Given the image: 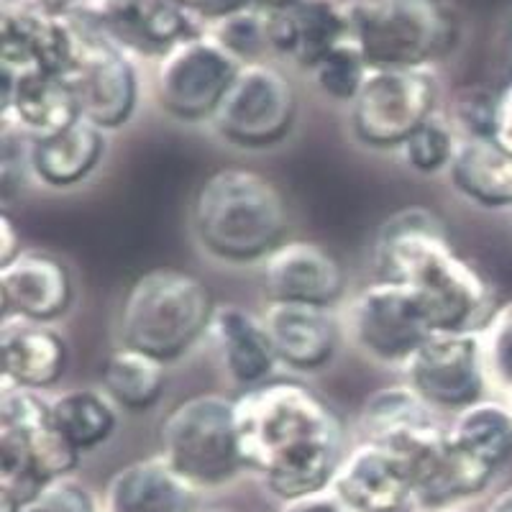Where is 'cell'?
<instances>
[{"instance_id":"ab89813d","label":"cell","mask_w":512,"mask_h":512,"mask_svg":"<svg viewBox=\"0 0 512 512\" xmlns=\"http://www.w3.org/2000/svg\"><path fill=\"white\" fill-rule=\"evenodd\" d=\"M495 141L512 154V85L500 93V103H497V126H495Z\"/></svg>"},{"instance_id":"60d3db41","label":"cell","mask_w":512,"mask_h":512,"mask_svg":"<svg viewBox=\"0 0 512 512\" xmlns=\"http://www.w3.org/2000/svg\"><path fill=\"white\" fill-rule=\"evenodd\" d=\"M8 3L34 8V11L49 13V16H72L82 6V0H8Z\"/></svg>"},{"instance_id":"44dd1931","label":"cell","mask_w":512,"mask_h":512,"mask_svg":"<svg viewBox=\"0 0 512 512\" xmlns=\"http://www.w3.org/2000/svg\"><path fill=\"white\" fill-rule=\"evenodd\" d=\"M262 323L277 361L295 372H318L338 349V323L328 308L269 303Z\"/></svg>"},{"instance_id":"ee69618b","label":"cell","mask_w":512,"mask_h":512,"mask_svg":"<svg viewBox=\"0 0 512 512\" xmlns=\"http://www.w3.org/2000/svg\"><path fill=\"white\" fill-rule=\"evenodd\" d=\"M441 512H461V510H441Z\"/></svg>"},{"instance_id":"1f68e13d","label":"cell","mask_w":512,"mask_h":512,"mask_svg":"<svg viewBox=\"0 0 512 512\" xmlns=\"http://www.w3.org/2000/svg\"><path fill=\"white\" fill-rule=\"evenodd\" d=\"M369 70L372 67L359 44L354 39H344L310 67L308 77L326 98L351 105L367 80Z\"/></svg>"},{"instance_id":"ffe728a7","label":"cell","mask_w":512,"mask_h":512,"mask_svg":"<svg viewBox=\"0 0 512 512\" xmlns=\"http://www.w3.org/2000/svg\"><path fill=\"white\" fill-rule=\"evenodd\" d=\"M267 34L272 54L308 72L328 49L349 39L344 3L297 0L287 8H267Z\"/></svg>"},{"instance_id":"2e32d148","label":"cell","mask_w":512,"mask_h":512,"mask_svg":"<svg viewBox=\"0 0 512 512\" xmlns=\"http://www.w3.org/2000/svg\"><path fill=\"white\" fill-rule=\"evenodd\" d=\"M77 49V26L72 16H49L34 8L3 6V77L57 75L70 70Z\"/></svg>"},{"instance_id":"4fadbf2b","label":"cell","mask_w":512,"mask_h":512,"mask_svg":"<svg viewBox=\"0 0 512 512\" xmlns=\"http://www.w3.org/2000/svg\"><path fill=\"white\" fill-rule=\"evenodd\" d=\"M379 446L405 466L420 505L436 507L472 497L495 477V469L461 451L438 423L420 425Z\"/></svg>"},{"instance_id":"603a6c76","label":"cell","mask_w":512,"mask_h":512,"mask_svg":"<svg viewBox=\"0 0 512 512\" xmlns=\"http://www.w3.org/2000/svg\"><path fill=\"white\" fill-rule=\"evenodd\" d=\"M108 512H195V487L164 456H149L118 469L105 489Z\"/></svg>"},{"instance_id":"52a82bcc","label":"cell","mask_w":512,"mask_h":512,"mask_svg":"<svg viewBox=\"0 0 512 512\" xmlns=\"http://www.w3.org/2000/svg\"><path fill=\"white\" fill-rule=\"evenodd\" d=\"M162 456L195 489L223 487L241 469L236 400L223 395H192L177 402L162 423Z\"/></svg>"},{"instance_id":"9a60e30c","label":"cell","mask_w":512,"mask_h":512,"mask_svg":"<svg viewBox=\"0 0 512 512\" xmlns=\"http://www.w3.org/2000/svg\"><path fill=\"white\" fill-rule=\"evenodd\" d=\"M77 16L126 54L157 57L198 34L190 13L172 0H82Z\"/></svg>"},{"instance_id":"30bf717a","label":"cell","mask_w":512,"mask_h":512,"mask_svg":"<svg viewBox=\"0 0 512 512\" xmlns=\"http://www.w3.org/2000/svg\"><path fill=\"white\" fill-rule=\"evenodd\" d=\"M349 328L364 356L382 367L405 369L433 328L423 297L392 280L367 285L349 308Z\"/></svg>"},{"instance_id":"3957f363","label":"cell","mask_w":512,"mask_h":512,"mask_svg":"<svg viewBox=\"0 0 512 512\" xmlns=\"http://www.w3.org/2000/svg\"><path fill=\"white\" fill-rule=\"evenodd\" d=\"M290 213L285 195L251 167H221L192 198L198 244L228 264L264 262L285 241Z\"/></svg>"},{"instance_id":"83f0119b","label":"cell","mask_w":512,"mask_h":512,"mask_svg":"<svg viewBox=\"0 0 512 512\" xmlns=\"http://www.w3.org/2000/svg\"><path fill=\"white\" fill-rule=\"evenodd\" d=\"M159 359L128 346H118L100 367V390L116 402V408L141 413L154 408L164 392L167 374Z\"/></svg>"},{"instance_id":"ba28073f","label":"cell","mask_w":512,"mask_h":512,"mask_svg":"<svg viewBox=\"0 0 512 512\" xmlns=\"http://www.w3.org/2000/svg\"><path fill=\"white\" fill-rule=\"evenodd\" d=\"M438 82L428 67L369 70L351 103V131L372 149H400L433 118Z\"/></svg>"},{"instance_id":"5b68a950","label":"cell","mask_w":512,"mask_h":512,"mask_svg":"<svg viewBox=\"0 0 512 512\" xmlns=\"http://www.w3.org/2000/svg\"><path fill=\"white\" fill-rule=\"evenodd\" d=\"M80 451L59 433L52 402L34 390L3 387L0 402V502L3 512H18L41 489L77 466Z\"/></svg>"},{"instance_id":"d4e9b609","label":"cell","mask_w":512,"mask_h":512,"mask_svg":"<svg viewBox=\"0 0 512 512\" xmlns=\"http://www.w3.org/2000/svg\"><path fill=\"white\" fill-rule=\"evenodd\" d=\"M103 154V131L85 118L57 134L29 139V169L49 187L80 185L98 169Z\"/></svg>"},{"instance_id":"e575fe53","label":"cell","mask_w":512,"mask_h":512,"mask_svg":"<svg viewBox=\"0 0 512 512\" xmlns=\"http://www.w3.org/2000/svg\"><path fill=\"white\" fill-rule=\"evenodd\" d=\"M500 93L487 88L459 90L454 98V123L459 139H495Z\"/></svg>"},{"instance_id":"d590c367","label":"cell","mask_w":512,"mask_h":512,"mask_svg":"<svg viewBox=\"0 0 512 512\" xmlns=\"http://www.w3.org/2000/svg\"><path fill=\"white\" fill-rule=\"evenodd\" d=\"M18 512H95L93 497L82 484L70 479H57L44 487L29 505Z\"/></svg>"},{"instance_id":"484cf974","label":"cell","mask_w":512,"mask_h":512,"mask_svg":"<svg viewBox=\"0 0 512 512\" xmlns=\"http://www.w3.org/2000/svg\"><path fill=\"white\" fill-rule=\"evenodd\" d=\"M3 113H13L29 139L57 134L82 118L70 82L57 75L3 77Z\"/></svg>"},{"instance_id":"7bdbcfd3","label":"cell","mask_w":512,"mask_h":512,"mask_svg":"<svg viewBox=\"0 0 512 512\" xmlns=\"http://www.w3.org/2000/svg\"><path fill=\"white\" fill-rule=\"evenodd\" d=\"M256 3L264 8H287L292 6V3H297V0H256Z\"/></svg>"},{"instance_id":"4dcf8cb0","label":"cell","mask_w":512,"mask_h":512,"mask_svg":"<svg viewBox=\"0 0 512 512\" xmlns=\"http://www.w3.org/2000/svg\"><path fill=\"white\" fill-rule=\"evenodd\" d=\"M423 397L413 387H387L379 390L364 402L359 415L361 431L367 433V441L387 443L402 433L415 431L420 425L436 423Z\"/></svg>"},{"instance_id":"9c48e42d","label":"cell","mask_w":512,"mask_h":512,"mask_svg":"<svg viewBox=\"0 0 512 512\" xmlns=\"http://www.w3.org/2000/svg\"><path fill=\"white\" fill-rule=\"evenodd\" d=\"M295 118L297 93L290 77L272 62H251L233 77L213 126L228 144L267 149L287 139Z\"/></svg>"},{"instance_id":"f546056e","label":"cell","mask_w":512,"mask_h":512,"mask_svg":"<svg viewBox=\"0 0 512 512\" xmlns=\"http://www.w3.org/2000/svg\"><path fill=\"white\" fill-rule=\"evenodd\" d=\"M52 418L77 451H90L116 433V402L103 390H72L52 402Z\"/></svg>"},{"instance_id":"f6af8a7d","label":"cell","mask_w":512,"mask_h":512,"mask_svg":"<svg viewBox=\"0 0 512 512\" xmlns=\"http://www.w3.org/2000/svg\"><path fill=\"white\" fill-rule=\"evenodd\" d=\"M213 512H231V510H213Z\"/></svg>"},{"instance_id":"f35d334b","label":"cell","mask_w":512,"mask_h":512,"mask_svg":"<svg viewBox=\"0 0 512 512\" xmlns=\"http://www.w3.org/2000/svg\"><path fill=\"white\" fill-rule=\"evenodd\" d=\"M282 512H349L346 505L338 497H328L323 492H315L308 497H297V500H287Z\"/></svg>"},{"instance_id":"b9f144b4","label":"cell","mask_w":512,"mask_h":512,"mask_svg":"<svg viewBox=\"0 0 512 512\" xmlns=\"http://www.w3.org/2000/svg\"><path fill=\"white\" fill-rule=\"evenodd\" d=\"M489 512H512V487L505 489V492L489 505Z\"/></svg>"},{"instance_id":"5bb4252c","label":"cell","mask_w":512,"mask_h":512,"mask_svg":"<svg viewBox=\"0 0 512 512\" xmlns=\"http://www.w3.org/2000/svg\"><path fill=\"white\" fill-rule=\"evenodd\" d=\"M402 372L428 408L461 413L484 397V346L474 331H433Z\"/></svg>"},{"instance_id":"d6986e66","label":"cell","mask_w":512,"mask_h":512,"mask_svg":"<svg viewBox=\"0 0 512 512\" xmlns=\"http://www.w3.org/2000/svg\"><path fill=\"white\" fill-rule=\"evenodd\" d=\"M333 492L349 512H413L420 505L405 466L372 441L361 443L341 461Z\"/></svg>"},{"instance_id":"7c38bea8","label":"cell","mask_w":512,"mask_h":512,"mask_svg":"<svg viewBox=\"0 0 512 512\" xmlns=\"http://www.w3.org/2000/svg\"><path fill=\"white\" fill-rule=\"evenodd\" d=\"M239 70L241 64L208 34H192L159 59V105L175 121H213Z\"/></svg>"},{"instance_id":"ac0fdd59","label":"cell","mask_w":512,"mask_h":512,"mask_svg":"<svg viewBox=\"0 0 512 512\" xmlns=\"http://www.w3.org/2000/svg\"><path fill=\"white\" fill-rule=\"evenodd\" d=\"M269 303L328 308L344 297L346 272L336 256L313 241H282L262 262Z\"/></svg>"},{"instance_id":"8d00e7d4","label":"cell","mask_w":512,"mask_h":512,"mask_svg":"<svg viewBox=\"0 0 512 512\" xmlns=\"http://www.w3.org/2000/svg\"><path fill=\"white\" fill-rule=\"evenodd\" d=\"M487 356L502 382L512 384V303L492 318L487 338Z\"/></svg>"},{"instance_id":"cb8c5ba5","label":"cell","mask_w":512,"mask_h":512,"mask_svg":"<svg viewBox=\"0 0 512 512\" xmlns=\"http://www.w3.org/2000/svg\"><path fill=\"white\" fill-rule=\"evenodd\" d=\"M208 333L216 341L218 359L228 377L249 390L269 382L274 367L280 364L262 318L239 305H218Z\"/></svg>"},{"instance_id":"4316f807","label":"cell","mask_w":512,"mask_h":512,"mask_svg":"<svg viewBox=\"0 0 512 512\" xmlns=\"http://www.w3.org/2000/svg\"><path fill=\"white\" fill-rule=\"evenodd\" d=\"M446 172L469 203L512 208V154L495 139H459Z\"/></svg>"},{"instance_id":"e0dca14e","label":"cell","mask_w":512,"mask_h":512,"mask_svg":"<svg viewBox=\"0 0 512 512\" xmlns=\"http://www.w3.org/2000/svg\"><path fill=\"white\" fill-rule=\"evenodd\" d=\"M3 318L52 323L75 303V280L64 259L44 249H24L0 269Z\"/></svg>"},{"instance_id":"7a4b0ae2","label":"cell","mask_w":512,"mask_h":512,"mask_svg":"<svg viewBox=\"0 0 512 512\" xmlns=\"http://www.w3.org/2000/svg\"><path fill=\"white\" fill-rule=\"evenodd\" d=\"M379 280L413 287L436 331H472L484 313L489 285L454 249L448 228L428 208L410 205L392 213L374 239Z\"/></svg>"},{"instance_id":"836d02e7","label":"cell","mask_w":512,"mask_h":512,"mask_svg":"<svg viewBox=\"0 0 512 512\" xmlns=\"http://www.w3.org/2000/svg\"><path fill=\"white\" fill-rule=\"evenodd\" d=\"M456 144L459 139H456L454 128L431 118L400 146V154L405 164L420 175H438L448 169L454 159Z\"/></svg>"},{"instance_id":"8fae6325","label":"cell","mask_w":512,"mask_h":512,"mask_svg":"<svg viewBox=\"0 0 512 512\" xmlns=\"http://www.w3.org/2000/svg\"><path fill=\"white\" fill-rule=\"evenodd\" d=\"M72 21L77 26V49L64 80L75 93L80 116L100 131L123 126L139 103V75L131 54L105 39L77 13H72Z\"/></svg>"},{"instance_id":"7402d4cb","label":"cell","mask_w":512,"mask_h":512,"mask_svg":"<svg viewBox=\"0 0 512 512\" xmlns=\"http://www.w3.org/2000/svg\"><path fill=\"white\" fill-rule=\"evenodd\" d=\"M70 349L62 333L44 323L6 318L0 336V374L6 387L47 390L67 369Z\"/></svg>"},{"instance_id":"74e56055","label":"cell","mask_w":512,"mask_h":512,"mask_svg":"<svg viewBox=\"0 0 512 512\" xmlns=\"http://www.w3.org/2000/svg\"><path fill=\"white\" fill-rule=\"evenodd\" d=\"M175 6H180L182 11L190 13V16H198L208 24L218 21V18H226L236 11H244V8L256 6V0H172Z\"/></svg>"},{"instance_id":"d6a6232c","label":"cell","mask_w":512,"mask_h":512,"mask_svg":"<svg viewBox=\"0 0 512 512\" xmlns=\"http://www.w3.org/2000/svg\"><path fill=\"white\" fill-rule=\"evenodd\" d=\"M205 34L216 41L218 47L226 49L239 64L264 62L262 54L272 52L267 34V8L259 3L226 18H218Z\"/></svg>"},{"instance_id":"6da1fadb","label":"cell","mask_w":512,"mask_h":512,"mask_svg":"<svg viewBox=\"0 0 512 512\" xmlns=\"http://www.w3.org/2000/svg\"><path fill=\"white\" fill-rule=\"evenodd\" d=\"M236 431L246 469L285 502L323 492L344 461V423L303 382L269 379L236 397Z\"/></svg>"},{"instance_id":"277c9868","label":"cell","mask_w":512,"mask_h":512,"mask_svg":"<svg viewBox=\"0 0 512 512\" xmlns=\"http://www.w3.org/2000/svg\"><path fill=\"white\" fill-rule=\"evenodd\" d=\"M216 308L213 292L198 274L175 267L149 269L123 295L118 341L169 364L210 331Z\"/></svg>"},{"instance_id":"f1b7e54d","label":"cell","mask_w":512,"mask_h":512,"mask_svg":"<svg viewBox=\"0 0 512 512\" xmlns=\"http://www.w3.org/2000/svg\"><path fill=\"white\" fill-rule=\"evenodd\" d=\"M446 431L461 451L495 472L512 459V413L497 402L479 400L461 410Z\"/></svg>"},{"instance_id":"8992f818","label":"cell","mask_w":512,"mask_h":512,"mask_svg":"<svg viewBox=\"0 0 512 512\" xmlns=\"http://www.w3.org/2000/svg\"><path fill=\"white\" fill-rule=\"evenodd\" d=\"M349 39L372 70H415L446 57L459 39L443 0H346Z\"/></svg>"}]
</instances>
